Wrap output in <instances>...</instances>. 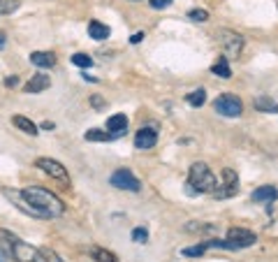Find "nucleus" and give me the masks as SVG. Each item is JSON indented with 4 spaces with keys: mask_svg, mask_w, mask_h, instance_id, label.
Segmentation results:
<instances>
[{
    "mask_svg": "<svg viewBox=\"0 0 278 262\" xmlns=\"http://www.w3.org/2000/svg\"><path fill=\"white\" fill-rule=\"evenodd\" d=\"M24 195L28 197V202H31V204H35L40 211L47 213V218H51V216H61V213L65 211V204H63V202L58 200L51 190H47V188L31 186V188L24 190Z\"/></svg>",
    "mask_w": 278,
    "mask_h": 262,
    "instance_id": "f257e3e1",
    "label": "nucleus"
},
{
    "mask_svg": "<svg viewBox=\"0 0 278 262\" xmlns=\"http://www.w3.org/2000/svg\"><path fill=\"white\" fill-rule=\"evenodd\" d=\"M188 179H190L188 183L195 186L197 193H216V188H218V179L213 177V172L209 170L206 163H195L193 167H190Z\"/></svg>",
    "mask_w": 278,
    "mask_h": 262,
    "instance_id": "f03ea898",
    "label": "nucleus"
},
{
    "mask_svg": "<svg viewBox=\"0 0 278 262\" xmlns=\"http://www.w3.org/2000/svg\"><path fill=\"white\" fill-rule=\"evenodd\" d=\"M10 250H12V255H14V260H17V262H49L47 260V253L37 250L35 246H28L26 241H21L19 237L12 241Z\"/></svg>",
    "mask_w": 278,
    "mask_h": 262,
    "instance_id": "7ed1b4c3",
    "label": "nucleus"
},
{
    "mask_svg": "<svg viewBox=\"0 0 278 262\" xmlns=\"http://www.w3.org/2000/svg\"><path fill=\"white\" fill-rule=\"evenodd\" d=\"M213 109H216L220 116H227V118H239L243 111V102L236 98V95H232V93H223V95L216 98Z\"/></svg>",
    "mask_w": 278,
    "mask_h": 262,
    "instance_id": "20e7f679",
    "label": "nucleus"
},
{
    "mask_svg": "<svg viewBox=\"0 0 278 262\" xmlns=\"http://www.w3.org/2000/svg\"><path fill=\"white\" fill-rule=\"evenodd\" d=\"M109 183H111L114 188L130 190V193H139V190H142V183H139V179L134 177L130 170H125V167L116 170L114 174H111V179H109Z\"/></svg>",
    "mask_w": 278,
    "mask_h": 262,
    "instance_id": "39448f33",
    "label": "nucleus"
},
{
    "mask_svg": "<svg viewBox=\"0 0 278 262\" xmlns=\"http://www.w3.org/2000/svg\"><path fill=\"white\" fill-rule=\"evenodd\" d=\"M218 42H220V49H223V54L227 56V58H236L243 49V37L232 31H220Z\"/></svg>",
    "mask_w": 278,
    "mask_h": 262,
    "instance_id": "423d86ee",
    "label": "nucleus"
},
{
    "mask_svg": "<svg viewBox=\"0 0 278 262\" xmlns=\"http://www.w3.org/2000/svg\"><path fill=\"white\" fill-rule=\"evenodd\" d=\"M35 167H40L42 172H47L49 177H54L56 181L65 183V186H70V174H67V170L63 167L58 160L54 158H37L35 160Z\"/></svg>",
    "mask_w": 278,
    "mask_h": 262,
    "instance_id": "0eeeda50",
    "label": "nucleus"
},
{
    "mask_svg": "<svg viewBox=\"0 0 278 262\" xmlns=\"http://www.w3.org/2000/svg\"><path fill=\"white\" fill-rule=\"evenodd\" d=\"M5 197H7V200H12L14 204H17V207L21 209V211L28 213V216H35V218H47V213L40 211V209H37L35 204H31V202H28V197L24 195V190L7 188V190H5Z\"/></svg>",
    "mask_w": 278,
    "mask_h": 262,
    "instance_id": "6e6552de",
    "label": "nucleus"
},
{
    "mask_svg": "<svg viewBox=\"0 0 278 262\" xmlns=\"http://www.w3.org/2000/svg\"><path fill=\"white\" fill-rule=\"evenodd\" d=\"M227 241H230L234 248H248V246H253L257 241V234L250 230H243V227H232L227 232Z\"/></svg>",
    "mask_w": 278,
    "mask_h": 262,
    "instance_id": "1a4fd4ad",
    "label": "nucleus"
},
{
    "mask_svg": "<svg viewBox=\"0 0 278 262\" xmlns=\"http://www.w3.org/2000/svg\"><path fill=\"white\" fill-rule=\"evenodd\" d=\"M223 179H225L223 188H216V193H213V195H216V197L236 195V193H239V177H236V172L227 167V170H223Z\"/></svg>",
    "mask_w": 278,
    "mask_h": 262,
    "instance_id": "9d476101",
    "label": "nucleus"
},
{
    "mask_svg": "<svg viewBox=\"0 0 278 262\" xmlns=\"http://www.w3.org/2000/svg\"><path fill=\"white\" fill-rule=\"evenodd\" d=\"M156 142H158V133L153 128H142L137 133V137H134V147L137 149H153L156 147Z\"/></svg>",
    "mask_w": 278,
    "mask_h": 262,
    "instance_id": "9b49d317",
    "label": "nucleus"
},
{
    "mask_svg": "<svg viewBox=\"0 0 278 262\" xmlns=\"http://www.w3.org/2000/svg\"><path fill=\"white\" fill-rule=\"evenodd\" d=\"M49 86H51V79H49V74H33L31 79L26 81L24 91H26V93H42V91H47Z\"/></svg>",
    "mask_w": 278,
    "mask_h": 262,
    "instance_id": "f8f14e48",
    "label": "nucleus"
},
{
    "mask_svg": "<svg viewBox=\"0 0 278 262\" xmlns=\"http://www.w3.org/2000/svg\"><path fill=\"white\" fill-rule=\"evenodd\" d=\"M107 130L114 137H123L127 130V116L125 114H114V116H109V121H107Z\"/></svg>",
    "mask_w": 278,
    "mask_h": 262,
    "instance_id": "ddd939ff",
    "label": "nucleus"
},
{
    "mask_svg": "<svg viewBox=\"0 0 278 262\" xmlns=\"http://www.w3.org/2000/svg\"><path fill=\"white\" fill-rule=\"evenodd\" d=\"M278 197V190L273 188V186H260V188H255L253 193H250V200L253 202H273Z\"/></svg>",
    "mask_w": 278,
    "mask_h": 262,
    "instance_id": "4468645a",
    "label": "nucleus"
},
{
    "mask_svg": "<svg viewBox=\"0 0 278 262\" xmlns=\"http://www.w3.org/2000/svg\"><path fill=\"white\" fill-rule=\"evenodd\" d=\"M31 61H33V65H37V67H54L56 56L51 54V51H33Z\"/></svg>",
    "mask_w": 278,
    "mask_h": 262,
    "instance_id": "2eb2a0df",
    "label": "nucleus"
},
{
    "mask_svg": "<svg viewBox=\"0 0 278 262\" xmlns=\"http://www.w3.org/2000/svg\"><path fill=\"white\" fill-rule=\"evenodd\" d=\"M255 109L262 111V114H276L278 102H276V100H271L269 95H257V98H255Z\"/></svg>",
    "mask_w": 278,
    "mask_h": 262,
    "instance_id": "dca6fc26",
    "label": "nucleus"
},
{
    "mask_svg": "<svg viewBox=\"0 0 278 262\" xmlns=\"http://www.w3.org/2000/svg\"><path fill=\"white\" fill-rule=\"evenodd\" d=\"M109 33H111L109 26L100 24V21H91V24H88V35H91L93 40H107Z\"/></svg>",
    "mask_w": 278,
    "mask_h": 262,
    "instance_id": "f3484780",
    "label": "nucleus"
},
{
    "mask_svg": "<svg viewBox=\"0 0 278 262\" xmlns=\"http://www.w3.org/2000/svg\"><path fill=\"white\" fill-rule=\"evenodd\" d=\"M12 123H14V125H17L19 130H24V133L33 135V137H35V135L40 133V130H37V125H35V123H33L31 118H26V116H14V118H12Z\"/></svg>",
    "mask_w": 278,
    "mask_h": 262,
    "instance_id": "a211bd4d",
    "label": "nucleus"
},
{
    "mask_svg": "<svg viewBox=\"0 0 278 262\" xmlns=\"http://www.w3.org/2000/svg\"><path fill=\"white\" fill-rule=\"evenodd\" d=\"M211 72L218 74V77H223V79H230L232 72H230V65H227V56H220V58H218V63H213Z\"/></svg>",
    "mask_w": 278,
    "mask_h": 262,
    "instance_id": "6ab92c4d",
    "label": "nucleus"
},
{
    "mask_svg": "<svg viewBox=\"0 0 278 262\" xmlns=\"http://www.w3.org/2000/svg\"><path fill=\"white\" fill-rule=\"evenodd\" d=\"M86 140L88 142H109V140H116V137L111 133H104V130H100V128H93V130L86 133Z\"/></svg>",
    "mask_w": 278,
    "mask_h": 262,
    "instance_id": "aec40b11",
    "label": "nucleus"
},
{
    "mask_svg": "<svg viewBox=\"0 0 278 262\" xmlns=\"http://www.w3.org/2000/svg\"><path fill=\"white\" fill-rule=\"evenodd\" d=\"M93 257H95V262H118V257L107 248H93Z\"/></svg>",
    "mask_w": 278,
    "mask_h": 262,
    "instance_id": "412c9836",
    "label": "nucleus"
},
{
    "mask_svg": "<svg viewBox=\"0 0 278 262\" xmlns=\"http://www.w3.org/2000/svg\"><path fill=\"white\" fill-rule=\"evenodd\" d=\"M186 100H188V104H193V107H202V104L206 102V91L204 88H197V91H193Z\"/></svg>",
    "mask_w": 278,
    "mask_h": 262,
    "instance_id": "4be33fe9",
    "label": "nucleus"
},
{
    "mask_svg": "<svg viewBox=\"0 0 278 262\" xmlns=\"http://www.w3.org/2000/svg\"><path fill=\"white\" fill-rule=\"evenodd\" d=\"M209 248V244H200V246H188V248H183L181 253L186 257H200L202 253H204V250Z\"/></svg>",
    "mask_w": 278,
    "mask_h": 262,
    "instance_id": "5701e85b",
    "label": "nucleus"
},
{
    "mask_svg": "<svg viewBox=\"0 0 278 262\" xmlns=\"http://www.w3.org/2000/svg\"><path fill=\"white\" fill-rule=\"evenodd\" d=\"M132 241L134 244H146V241H149V232H146V227H134L132 230Z\"/></svg>",
    "mask_w": 278,
    "mask_h": 262,
    "instance_id": "b1692460",
    "label": "nucleus"
},
{
    "mask_svg": "<svg viewBox=\"0 0 278 262\" xmlns=\"http://www.w3.org/2000/svg\"><path fill=\"white\" fill-rule=\"evenodd\" d=\"M72 63L79 67H91L93 65V58L91 56H86V54H74L72 56Z\"/></svg>",
    "mask_w": 278,
    "mask_h": 262,
    "instance_id": "393cba45",
    "label": "nucleus"
},
{
    "mask_svg": "<svg viewBox=\"0 0 278 262\" xmlns=\"http://www.w3.org/2000/svg\"><path fill=\"white\" fill-rule=\"evenodd\" d=\"M19 7V0H0V14H12Z\"/></svg>",
    "mask_w": 278,
    "mask_h": 262,
    "instance_id": "a878e982",
    "label": "nucleus"
},
{
    "mask_svg": "<svg viewBox=\"0 0 278 262\" xmlns=\"http://www.w3.org/2000/svg\"><path fill=\"white\" fill-rule=\"evenodd\" d=\"M188 19H193V21H209V12L206 10H190L188 12Z\"/></svg>",
    "mask_w": 278,
    "mask_h": 262,
    "instance_id": "bb28decb",
    "label": "nucleus"
},
{
    "mask_svg": "<svg viewBox=\"0 0 278 262\" xmlns=\"http://www.w3.org/2000/svg\"><path fill=\"white\" fill-rule=\"evenodd\" d=\"M172 0H151V7L153 10H165V7H170Z\"/></svg>",
    "mask_w": 278,
    "mask_h": 262,
    "instance_id": "cd10ccee",
    "label": "nucleus"
},
{
    "mask_svg": "<svg viewBox=\"0 0 278 262\" xmlns=\"http://www.w3.org/2000/svg\"><path fill=\"white\" fill-rule=\"evenodd\" d=\"M91 104L95 107V109H102V107H104L107 102H104V100L100 98V95H93V98H91Z\"/></svg>",
    "mask_w": 278,
    "mask_h": 262,
    "instance_id": "c85d7f7f",
    "label": "nucleus"
},
{
    "mask_svg": "<svg viewBox=\"0 0 278 262\" xmlns=\"http://www.w3.org/2000/svg\"><path fill=\"white\" fill-rule=\"evenodd\" d=\"M142 40H144V33H134V35H130V42L132 44H139Z\"/></svg>",
    "mask_w": 278,
    "mask_h": 262,
    "instance_id": "c756f323",
    "label": "nucleus"
},
{
    "mask_svg": "<svg viewBox=\"0 0 278 262\" xmlns=\"http://www.w3.org/2000/svg\"><path fill=\"white\" fill-rule=\"evenodd\" d=\"M5 86H17V77H10V79H5Z\"/></svg>",
    "mask_w": 278,
    "mask_h": 262,
    "instance_id": "7c9ffc66",
    "label": "nucleus"
},
{
    "mask_svg": "<svg viewBox=\"0 0 278 262\" xmlns=\"http://www.w3.org/2000/svg\"><path fill=\"white\" fill-rule=\"evenodd\" d=\"M51 128H54V123H51V121H44L42 123V130H51Z\"/></svg>",
    "mask_w": 278,
    "mask_h": 262,
    "instance_id": "2f4dec72",
    "label": "nucleus"
},
{
    "mask_svg": "<svg viewBox=\"0 0 278 262\" xmlns=\"http://www.w3.org/2000/svg\"><path fill=\"white\" fill-rule=\"evenodd\" d=\"M0 262H5V255H3V253H0Z\"/></svg>",
    "mask_w": 278,
    "mask_h": 262,
    "instance_id": "473e14b6",
    "label": "nucleus"
},
{
    "mask_svg": "<svg viewBox=\"0 0 278 262\" xmlns=\"http://www.w3.org/2000/svg\"><path fill=\"white\" fill-rule=\"evenodd\" d=\"M3 42H5V40H3V35H0V47H3Z\"/></svg>",
    "mask_w": 278,
    "mask_h": 262,
    "instance_id": "72a5a7b5",
    "label": "nucleus"
}]
</instances>
